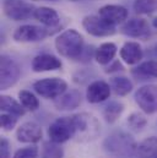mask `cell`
Instances as JSON below:
<instances>
[{
    "label": "cell",
    "mask_w": 157,
    "mask_h": 158,
    "mask_svg": "<svg viewBox=\"0 0 157 158\" xmlns=\"http://www.w3.org/2000/svg\"><path fill=\"white\" fill-rule=\"evenodd\" d=\"M128 124L134 130H141L142 127L146 126L147 120H146V118L142 114H140V113H133L128 118Z\"/></svg>",
    "instance_id": "obj_28"
},
{
    "label": "cell",
    "mask_w": 157,
    "mask_h": 158,
    "mask_svg": "<svg viewBox=\"0 0 157 158\" xmlns=\"http://www.w3.org/2000/svg\"><path fill=\"white\" fill-rule=\"evenodd\" d=\"M139 158H152L157 153V137L151 136L145 139L136 147Z\"/></svg>",
    "instance_id": "obj_21"
},
{
    "label": "cell",
    "mask_w": 157,
    "mask_h": 158,
    "mask_svg": "<svg viewBox=\"0 0 157 158\" xmlns=\"http://www.w3.org/2000/svg\"><path fill=\"white\" fill-rule=\"evenodd\" d=\"M64 151L57 142H45L42 148L40 158H63Z\"/></svg>",
    "instance_id": "obj_26"
},
{
    "label": "cell",
    "mask_w": 157,
    "mask_h": 158,
    "mask_svg": "<svg viewBox=\"0 0 157 158\" xmlns=\"http://www.w3.org/2000/svg\"><path fill=\"white\" fill-rule=\"evenodd\" d=\"M141 45L136 42H126L120 49V58L128 65H135L142 59Z\"/></svg>",
    "instance_id": "obj_17"
},
{
    "label": "cell",
    "mask_w": 157,
    "mask_h": 158,
    "mask_svg": "<svg viewBox=\"0 0 157 158\" xmlns=\"http://www.w3.org/2000/svg\"><path fill=\"white\" fill-rule=\"evenodd\" d=\"M70 1H83V0H70Z\"/></svg>",
    "instance_id": "obj_34"
},
{
    "label": "cell",
    "mask_w": 157,
    "mask_h": 158,
    "mask_svg": "<svg viewBox=\"0 0 157 158\" xmlns=\"http://www.w3.org/2000/svg\"><path fill=\"white\" fill-rule=\"evenodd\" d=\"M121 33L133 38H144L150 35V26L146 20L135 17L124 22Z\"/></svg>",
    "instance_id": "obj_11"
},
{
    "label": "cell",
    "mask_w": 157,
    "mask_h": 158,
    "mask_svg": "<svg viewBox=\"0 0 157 158\" xmlns=\"http://www.w3.org/2000/svg\"><path fill=\"white\" fill-rule=\"evenodd\" d=\"M33 16H35V19L37 21H39L42 25L48 26V27H55L60 22V17H59L58 12L54 9L47 7V6L37 7Z\"/></svg>",
    "instance_id": "obj_18"
},
{
    "label": "cell",
    "mask_w": 157,
    "mask_h": 158,
    "mask_svg": "<svg viewBox=\"0 0 157 158\" xmlns=\"http://www.w3.org/2000/svg\"><path fill=\"white\" fill-rule=\"evenodd\" d=\"M35 91L40 97L50 99V98H58L64 92H66L68 83L63 79L58 77H48V79L38 80L33 83Z\"/></svg>",
    "instance_id": "obj_3"
},
{
    "label": "cell",
    "mask_w": 157,
    "mask_h": 158,
    "mask_svg": "<svg viewBox=\"0 0 157 158\" xmlns=\"http://www.w3.org/2000/svg\"><path fill=\"white\" fill-rule=\"evenodd\" d=\"M48 35H49L48 30H45L44 27H39L35 25H23L14 32V40L22 43L39 42L44 40Z\"/></svg>",
    "instance_id": "obj_9"
},
{
    "label": "cell",
    "mask_w": 157,
    "mask_h": 158,
    "mask_svg": "<svg viewBox=\"0 0 157 158\" xmlns=\"http://www.w3.org/2000/svg\"><path fill=\"white\" fill-rule=\"evenodd\" d=\"M74 123V137L80 142H88L100 135V123L90 113H78L71 117Z\"/></svg>",
    "instance_id": "obj_1"
},
{
    "label": "cell",
    "mask_w": 157,
    "mask_h": 158,
    "mask_svg": "<svg viewBox=\"0 0 157 158\" xmlns=\"http://www.w3.org/2000/svg\"><path fill=\"white\" fill-rule=\"evenodd\" d=\"M62 68V61L52 54H40L32 60V70L35 73L53 71Z\"/></svg>",
    "instance_id": "obj_15"
},
{
    "label": "cell",
    "mask_w": 157,
    "mask_h": 158,
    "mask_svg": "<svg viewBox=\"0 0 157 158\" xmlns=\"http://www.w3.org/2000/svg\"><path fill=\"white\" fill-rule=\"evenodd\" d=\"M135 102L142 112L154 114L157 112V86L146 85L135 92Z\"/></svg>",
    "instance_id": "obj_8"
},
{
    "label": "cell",
    "mask_w": 157,
    "mask_h": 158,
    "mask_svg": "<svg viewBox=\"0 0 157 158\" xmlns=\"http://www.w3.org/2000/svg\"><path fill=\"white\" fill-rule=\"evenodd\" d=\"M55 49L68 59H76L83 50V38L75 30H66L55 40Z\"/></svg>",
    "instance_id": "obj_2"
},
{
    "label": "cell",
    "mask_w": 157,
    "mask_h": 158,
    "mask_svg": "<svg viewBox=\"0 0 157 158\" xmlns=\"http://www.w3.org/2000/svg\"><path fill=\"white\" fill-rule=\"evenodd\" d=\"M48 136L50 141L63 143L74 137V123L71 117H63L54 120L48 129Z\"/></svg>",
    "instance_id": "obj_4"
},
{
    "label": "cell",
    "mask_w": 157,
    "mask_h": 158,
    "mask_svg": "<svg viewBox=\"0 0 157 158\" xmlns=\"http://www.w3.org/2000/svg\"><path fill=\"white\" fill-rule=\"evenodd\" d=\"M81 104V93L78 89H70L55 98L54 106L59 110H73Z\"/></svg>",
    "instance_id": "obj_16"
},
{
    "label": "cell",
    "mask_w": 157,
    "mask_h": 158,
    "mask_svg": "<svg viewBox=\"0 0 157 158\" xmlns=\"http://www.w3.org/2000/svg\"><path fill=\"white\" fill-rule=\"evenodd\" d=\"M152 158H157V153H156V155H155V156H154Z\"/></svg>",
    "instance_id": "obj_35"
},
{
    "label": "cell",
    "mask_w": 157,
    "mask_h": 158,
    "mask_svg": "<svg viewBox=\"0 0 157 158\" xmlns=\"http://www.w3.org/2000/svg\"><path fill=\"white\" fill-rule=\"evenodd\" d=\"M111 88L117 96H126L133 89V83L128 77L118 76L113 77L111 81Z\"/></svg>",
    "instance_id": "obj_22"
},
{
    "label": "cell",
    "mask_w": 157,
    "mask_h": 158,
    "mask_svg": "<svg viewBox=\"0 0 157 158\" xmlns=\"http://www.w3.org/2000/svg\"><path fill=\"white\" fill-rule=\"evenodd\" d=\"M16 123H17V118L12 114L6 113V114H1L0 117V124L4 131H11L15 127Z\"/></svg>",
    "instance_id": "obj_30"
},
{
    "label": "cell",
    "mask_w": 157,
    "mask_h": 158,
    "mask_svg": "<svg viewBox=\"0 0 157 158\" xmlns=\"http://www.w3.org/2000/svg\"><path fill=\"white\" fill-rule=\"evenodd\" d=\"M152 25H154V27L157 28V17L156 19H154V22H152Z\"/></svg>",
    "instance_id": "obj_32"
},
{
    "label": "cell",
    "mask_w": 157,
    "mask_h": 158,
    "mask_svg": "<svg viewBox=\"0 0 157 158\" xmlns=\"http://www.w3.org/2000/svg\"><path fill=\"white\" fill-rule=\"evenodd\" d=\"M0 108L2 112L12 114L15 117H22L26 113V109L23 108V106L21 103L15 101L12 97L5 96V94H2L0 97Z\"/></svg>",
    "instance_id": "obj_20"
},
{
    "label": "cell",
    "mask_w": 157,
    "mask_h": 158,
    "mask_svg": "<svg viewBox=\"0 0 157 158\" xmlns=\"http://www.w3.org/2000/svg\"><path fill=\"white\" fill-rule=\"evenodd\" d=\"M4 14L14 21H25L35 15V6L23 0H4Z\"/></svg>",
    "instance_id": "obj_6"
},
{
    "label": "cell",
    "mask_w": 157,
    "mask_h": 158,
    "mask_svg": "<svg viewBox=\"0 0 157 158\" xmlns=\"http://www.w3.org/2000/svg\"><path fill=\"white\" fill-rule=\"evenodd\" d=\"M35 1H54V0H35Z\"/></svg>",
    "instance_id": "obj_33"
},
{
    "label": "cell",
    "mask_w": 157,
    "mask_h": 158,
    "mask_svg": "<svg viewBox=\"0 0 157 158\" xmlns=\"http://www.w3.org/2000/svg\"><path fill=\"white\" fill-rule=\"evenodd\" d=\"M116 54H117V45L114 43L108 42V43H103L98 47V49L96 50V54H95V59L98 64L107 65L113 60Z\"/></svg>",
    "instance_id": "obj_19"
},
{
    "label": "cell",
    "mask_w": 157,
    "mask_h": 158,
    "mask_svg": "<svg viewBox=\"0 0 157 158\" xmlns=\"http://www.w3.org/2000/svg\"><path fill=\"white\" fill-rule=\"evenodd\" d=\"M19 99H20V103L23 106L25 109L31 110V112L38 109V98L33 93H31L30 91H20L19 92Z\"/></svg>",
    "instance_id": "obj_24"
},
{
    "label": "cell",
    "mask_w": 157,
    "mask_h": 158,
    "mask_svg": "<svg viewBox=\"0 0 157 158\" xmlns=\"http://www.w3.org/2000/svg\"><path fill=\"white\" fill-rule=\"evenodd\" d=\"M82 26L88 35L95 37H109L117 32L116 26L102 19L100 15H90L83 17Z\"/></svg>",
    "instance_id": "obj_5"
},
{
    "label": "cell",
    "mask_w": 157,
    "mask_h": 158,
    "mask_svg": "<svg viewBox=\"0 0 157 158\" xmlns=\"http://www.w3.org/2000/svg\"><path fill=\"white\" fill-rule=\"evenodd\" d=\"M98 15L106 21H108L109 23L117 26L119 23H124L126 21L129 12L124 6L111 4V5L102 6L98 11Z\"/></svg>",
    "instance_id": "obj_12"
},
{
    "label": "cell",
    "mask_w": 157,
    "mask_h": 158,
    "mask_svg": "<svg viewBox=\"0 0 157 158\" xmlns=\"http://www.w3.org/2000/svg\"><path fill=\"white\" fill-rule=\"evenodd\" d=\"M38 157V147L37 146H27L21 150H17L12 158H37Z\"/></svg>",
    "instance_id": "obj_29"
},
{
    "label": "cell",
    "mask_w": 157,
    "mask_h": 158,
    "mask_svg": "<svg viewBox=\"0 0 157 158\" xmlns=\"http://www.w3.org/2000/svg\"><path fill=\"white\" fill-rule=\"evenodd\" d=\"M134 10L139 15H150L157 11V0H134Z\"/></svg>",
    "instance_id": "obj_25"
},
{
    "label": "cell",
    "mask_w": 157,
    "mask_h": 158,
    "mask_svg": "<svg viewBox=\"0 0 157 158\" xmlns=\"http://www.w3.org/2000/svg\"><path fill=\"white\" fill-rule=\"evenodd\" d=\"M104 146L107 147L108 151L120 153V155L124 152H129L130 150H133L135 147L133 139L124 132H116V134L108 136L104 142Z\"/></svg>",
    "instance_id": "obj_10"
},
{
    "label": "cell",
    "mask_w": 157,
    "mask_h": 158,
    "mask_svg": "<svg viewBox=\"0 0 157 158\" xmlns=\"http://www.w3.org/2000/svg\"><path fill=\"white\" fill-rule=\"evenodd\" d=\"M111 85L104 81H95L92 82L86 91V98L90 103H101L109 98L111 96Z\"/></svg>",
    "instance_id": "obj_14"
},
{
    "label": "cell",
    "mask_w": 157,
    "mask_h": 158,
    "mask_svg": "<svg viewBox=\"0 0 157 158\" xmlns=\"http://www.w3.org/2000/svg\"><path fill=\"white\" fill-rule=\"evenodd\" d=\"M17 141L23 143H36L42 139V129L33 121L23 123L16 131Z\"/></svg>",
    "instance_id": "obj_13"
},
{
    "label": "cell",
    "mask_w": 157,
    "mask_h": 158,
    "mask_svg": "<svg viewBox=\"0 0 157 158\" xmlns=\"http://www.w3.org/2000/svg\"><path fill=\"white\" fill-rule=\"evenodd\" d=\"M0 158H10V145L6 139L0 140Z\"/></svg>",
    "instance_id": "obj_31"
},
{
    "label": "cell",
    "mask_w": 157,
    "mask_h": 158,
    "mask_svg": "<svg viewBox=\"0 0 157 158\" xmlns=\"http://www.w3.org/2000/svg\"><path fill=\"white\" fill-rule=\"evenodd\" d=\"M139 74L145 75V76H151V77H156L157 79V61L155 60H150L146 63H142L139 68H138Z\"/></svg>",
    "instance_id": "obj_27"
},
{
    "label": "cell",
    "mask_w": 157,
    "mask_h": 158,
    "mask_svg": "<svg viewBox=\"0 0 157 158\" xmlns=\"http://www.w3.org/2000/svg\"><path fill=\"white\" fill-rule=\"evenodd\" d=\"M124 110V106L121 103H119L117 101H113V102H109L104 109H103V118L106 119L107 123L109 124H113L114 121H117V119L121 115Z\"/></svg>",
    "instance_id": "obj_23"
},
{
    "label": "cell",
    "mask_w": 157,
    "mask_h": 158,
    "mask_svg": "<svg viewBox=\"0 0 157 158\" xmlns=\"http://www.w3.org/2000/svg\"><path fill=\"white\" fill-rule=\"evenodd\" d=\"M20 68L14 59L7 55H1L0 58V88L7 89L14 86L20 77Z\"/></svg>",
    "instance_id": "obj_7"
}]
</instances>
